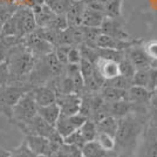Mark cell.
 <instances>
[{
	"label": "cell",
	"mask_w": 157,
	"mask_h": 157,
	"mask_svg": "<svg viewBox=\"0 0 157 157\" xmlns=\"http://www.w3.org/2000/svg\"><path fill=\"white\" fill-rule=\"evenodd\" d=\"M73 0H45L46 5L54 14H66Z\"/></svg>",
	"instance_id": "26"
},
{
	"label": "cell",
	"mask_w": 157,
	"mask_h": 157,
	"mask_svg": "<svg viewBox=\"0 0 157 157\" xmlns=\"http://www.w3.org/2000/svg\"><path fill=\"white\" fill-rule=\"evenodd\" d=\"M0 157H11V151L6 150L4 148H0Z\"/></svg>",
	"instance_id": "42"
},
{
	"label": "cell",
	"mask_w": 157,
	"mask_h": 157,
	"mask_svg": "<svg viewBox=\"0 0 157 157\" xmlns=\"http://www.w3.org/2000/svg\"><path fill=\"white\" fill-rule=\"evenodd\" d=\"M10 48L11 47H8L1 40L0 41V62H4V61H7V56H8V52H10Z\"/></svg>",
	"instance_id": "39"
},
{
	"label": "cell",
	"mask_w": 157,
	"mask_h": 157,
	"mask_svg": "<svg viewBox=\"0 0 157 157\" xmlns=\"http://www.w3.org/2000/svg\"><path fill=\"white\" fill-rule=\"evenodd\" d=\"M17 11V10H15ZM14 13L8 18V19L2 24L1 29H0V36L1 38H10V36H18V19H17V13Z\"/></svg>",
	"instance_id": "22"
},
{
	"label": "cell",
	"mask_w": 157,
	"mask_h": 157,
	"mask_svg": "<svg viewBox=\"0 0 157 157\" xmlns=\"http://www.w3.org/2000/svg\"><path fill=\"white\" fill-rule=\"evenodd\" d=\"M141 39H131V40H120L111 38L105 34H100L96 39V47L98 48H110V49H116V51H122L125 52L129 47H131L135 44L141 42Z\"/></svg>",
	"instance_id": "10"
},
{
	"label": "cell",
	"mask_w": 157,
	"mask_h": 157,
	"mask_svg": "<svg viewBox=\"0 0 157 157\" xmlns=\"http://www.w3.org/2000/svg\"><path fill=\"white\" fill-rule=\"evenodd\" d=\"M124 0H110L103 6V14L105 18L122 19V6Z\"/></svg>",
	"instance_id": "23"
},
{
	"label": "cell",
	"mask_w": 157,
	"mask_h": 157,
	"mask_svg": "<svg viewBox=\"0 0 157 157\" xmlns=\"http://www.w3.org/2000/svg\"><path fill=\"white\" fill-rule=\"evenodd\" d=\"M32 12H33V14H34V18H35L36 26L40 27V28H44V27L48 26L49 22H51L52 19L54 18V15H55L45 4L41 5V6L32 8Z\"/></svg>",
	"instance_id": "18"
},
{
	"label": "cell",
	"mask_w": 157,
	"mask_h": 157,
	"mask_svg": "<svg viewBox=\"0 0 157 157\" xmlns=\"http://www.w3.org/2000/svg\"><path fill=\"white\" fill-rule=\"evenodd\" d=\"M29 90L25 85H8L0 88V113L12 116V108L19 98Z\"/></svg>",
	"instance_id": "4"
},
{
	"label": "cell",
	"mask_w": 157,
	"mask_h": 157,
	"mask_svg": "<svg viewBox=\"0 0 157 157\" xmlns=\"http://www.w3.org/2000/svg\"><path fill=\"white\" fill-rule=\"evenodd\" d=\"M56 48L54 49V53L56 55V58L59 60L62 65H67V54L68 51L72 46H67V45H59V46H55Z\"/></svg>",
	"instance_id": "37"
},
{
	"label": "cell",
	"mask_w": 157,
	"mask_h": 157,
	"mask_svg": "<svg viewBox=\"0 0 157 157\" xmlns=\"http://www.w3.org/2000/svg\"><path fill=\"white\" fill-rule=\"evenodd\" d=\"M24 1H25V0H15V4H18L19 6H22V4H24Z\"/></svg>",
	"instance_id": "43"
},
{
	"label": "cell",
	"mask_w": 157,
	"mask_h": 157,
	"mask_svg": "<svg viewBox=\"0 0 157 157\" xmlns=\"http://www.w3.org/2000/svg\"><path fill=\"white\" fill-rule=\"evenodd\" d=\"M81 152L83 157H105L108 156V152L98 143L96 140L94 141H89L86 142L82 148H81Z\"/></svg>",
	"instance_id": "21"
},
{
	"label": "cell",
	"mask_w": 157,
	"mask_h": 157,
	"mask_svg": "<svg viewBox=\"0 0 157 157\" xmlns=\"http://www.w3.org/2000/svg\"><path fill=\"white\" fill-rule=\"evenodd\" d=\"M38 115L54 127L56 121L59 120L60 115H61V110H60V107L58 105V103L54 102L52 105L38 107Z\"/></svg>",
	"instance_id": "17"
},
{
	"label": "cell",
	"mask_w": 157,
	"mask_h": 157,
	"mask_svg": "<svg viewBox=\"0 0 157 157\" xmlns=\"http://www.w3.org/2000/svg\"><path fill=\"white\" fill-rule=\"evenodd\" d=\"M73 1H81V0H73Z\"/></svg>",
	"instance_id": "46"
},
{
	"label": "cell",
	"mask_w": 157,
	"mask_h": 157,
	"mask_svg": "<svg viewBox=\"0 0 157 157\" xmlns=\"http://www.w3.org/2000/svg\"><path fill=\"white\" fill-rule=\"evenodd\" d=\"M152 93H154V95H155V96H157V88H156V89H155V90H154Z\"/></svg>",
	"instance_id": "45"
},
{
	"label": "cell",
	"mask_w": 157,
	"mask_h": 157,
	"mask_svg": "<svg viewBox=\"0 0 157 157\" xmlns=\"http://www.w3.org/2000/svg\"><path fill=\"white\" fill-rule=\"evenodd\" d=\"M143 48L151 61L157 60V39L143 42Z\"/></svg>",
	"instance_id": "35"
},
{
	"label": "cell",
	"mask_w": 157,
	"mask_h": 157,
	"mask_svg": "<svg viewBox=\"0 0 157 157\" xmlns=\"http://www.w3.org/2000/svg\"><path fill=\"white\" fill-rule=\"evenodd\" d=\"M38 114V105L34 100L32 89L27 90L12 108V116L18 123H25Z\"/></svg>",
	"instance_id": "3"
},
{
	"label": "cell",
	"mask_w": 157,
	"mask_h": 157,
	"mask_svg": "<svg viewBox=\"0 0 157 157\" xmlns=\"http://www.w3.org/2000/svg\"><path fill=\"white\" fill-rule=\"evenodd\" d=\"M15 4V0H0V6H11Z\"/></svg>",
	"instance_id": "41"
},
{
	"label": "cell",
	"mask_w": 157,
	"mask_h": 157,
	"mask_svg": "<svg viewBox=\"0 0 157 157\" xmlns=\"http://www.w3.org/2000/svg\"><path fill=\"white\" fill-rule=\"evenodd\" d=\"M148 76H149V81H148V89L154 92L157 88V68L150 67L148 69Z\"/></svg>",
	"instance_id": "38"
},
{
	"label": "cell",
	"mask_w": 157,
	"mask_h": 157,
	"mask_svg": "<svg viewBox=\"0 0 157 157\" xmlns=\"http://www.w3.org/2000/svg\"><path fill=\"white\" fill-rule=\"evenodd\" d=\"M105 18V17L103 15V13L98 12L96 10H93L90 7L86 6L83 14H82V24H81V26L100 28Z\"/></svg>",
	"instance_id": "16"
},
{
	"label": "cell",
	"mask_w": 157,
	"mask_h": 157,
	"mask_svg": "<svg viewBox=\"0 0 157 157\" xmlns=\"http://www.w3.org/2000/svg\"><path fill=\"white\" fill-rule=\"evenodd\" d=\"M35 157H51V156H48V155H36Z\"/></svg>",
	"instance_id": "44"
},
{
	"label": "cell",
	"mask_w": 157,
	"mask_h": 157,
	"mask_svg": "<svg viewBox=\"0 0 157 157\" xmlns=\"http://www.w3.org/2000/svg\"><path fill=\"white\" fill-rule=\"evenodd\" d=\"M18 127L24 131L25 135L32 134V135H39V136H42V137L46 138L49 137L53 132L55 131V128L52 124H49L48 122H46L38 114L32 120H29L28 122L18 123Z\"/></svg>",
	"instance_id": "5"
},
{
	"label": "cell",
	"mask_w": 157,
	"mask_h": 157,
	"mask_svg": "<svg viewBox=\"0 0 157 157\" xmlns=\"http://www.w3.org/2000/svg\"><path fill=\"white\" fill-rule=\"evenodd\" d=\"M63 143L68 144V145H74V147H78V148H82V145L86 143V141L83 140L82 135L78 129L74 130L72 134H69L68 136L63 137Z\"/></svg>",
	"instance_id": "32"
},
{
	"label": "cell",
	"mask_w": 157,
	"mask_h": 157,
	"mask_svg": "<svg viewBox=\"0 0 157 157\" xmlns=\"http://www.w3.org/2000/svg\"><path fill=\"white\" fill-rule=\"evenodd\" d=\"M95 51L98 54V58L113 60V61H116V62H118L122 58L125 56V52L110 49V48H98V47H95Z\"/></svg>",
	"instance_id": "27"
},
{
	"label": "cell",
	"mask_w": 157,
	"mask_h": 157,
	"mask_svg": "<svg viewBox=\"0 0 157 157\" xmlns=\"http://www.w3.org/2000/svg\"><path fill=\"white\" fill-rule=\"evenodd\" d=\"M101 33L109 35L111 38L120 40H131V35L125 29L123 22L121 19H113V18H105L101 26H100Z\"/></svg>",
	"instance_id": "7"
},
{
	"label": "cell",
	"mask_w": 157,
	"mask_h": 157,
	"mask_svg": "<svg viewBox=\"0 0 157 157\" xmlns=\"http://www.w3.org/2000/svg\"><path fill=\"white\" fill-rule=\"evenodd\" d=\"M144 131L143 114L130 113L123 117L118 118L117 131L115 135L116 147L131 148L138 142Z\"/></svg>",
	"instance_id": "1"
},
{
	"label": "cell",
	"mask_w": 157,
	"mask_h": 157,
	"mask_svg": "<svg viewBox=\"0 0 157 157\" xmlns=\"http://www.w3.org/2000/svg\"><path fill=\"white\" fill-rule=\"evenodd\" d=\"M148 81H149L148 69H137L131 78V86L148 88Z\"/></svg>",
	"instance_id": "31"
},
{
	"label": "cell",
	"mask_w": 157,
	"mask_h": 157,
	"mask_svg": "<svg viewBox=\"0 0 157 157\" xmlns=\"http://www.w3.org/2000/svg\"><path fill=\"white\" fill-rule=\"evenodd\" d=\"M81 52H80V48L78 46H72L68 51L67 54V63H71V65H78L81 62Z\"/></svg>",
	"instance_id": "34"
},
{
	"label": "cell",
	"mask_w": 157,
	"mask_h": 157,
	"mask_svg": "<svg viewBox=\"0 0 157 157\" xmlns=\"http://www.w3.org/2000/svg\"><path fill=\"white\" fill-rule=\"evenodd\" d=\"M85 2L81 1H72L71 6L68 8L67 13L65 14L67 21H68V27H78L82 24V14L85 11Z\"/></svg>",
	"instance_id": "15"
},
{
	"label": "cell",
	"mask_w": 157,
	"mask_h": 157,
	"mask_svg": "<svg viewBox=\"0 0 157 157\" xmlns=\"http://www.w3.org/2000/svg\"><path fill=\"white\" fill-rule=\"evenodd\" d=\"M7 58H10V60H7V63L10 67L8 83L11 85H19V82L21 83L25 78H29V74L36 63L35 55L26 47L20 51L19 48L10 51Z\"/></svg>",
	"instance_id": "2"
},
{
	"label": "cell",
	"mask_w": 157,
	"mask_h": 157,
	"mask_svg": "<svg viewBox=\"0 0 157 157\" xmlns=\"http://www.w3.org/2000/svg\"><path fill=\"white\" fill-rule=\"evenodd\" d=\"M136 148L134 157H157V137L154 132L147 131Z\"/></svg>",
	"instance_id": "11"
},
{
	"label": "cell",
	"mask_w": 157,
	"mask_h": 157,
	"mask_svg": "<svg viewBox=\"0 0 157 157\" xmlns=\"http://www.w3.org/2000/svg\"><path fill=\"white\" fill-rule=\"evenodd\" d=\"M95 140L107 152H111L116 149V141L114 136H110L105 132H98V136Z\"/></svg>",
	"instance_id": "29"
},
{
	"label": "cell",
	"mask_w": 157,
	"mask_h": 157,
	"mask_svg": "<svg viewBox=\"0 0 157 157\" xmlns=\"http://www.w3.org/2000/svg\"><path fill=\"white\" fill-rule=\"evenodd\" d=\"M100 95L103 98L105 102L111 103V102H117V101H128V94L127 90H122V89H117L114 87H109V86H103L100 90Z\"/></svg>",
	"instance_id": "19"
},
{
	"label": "cell",
	"mask_w": 157,
	"mask_h": 157,
	"mask_svg": "<svg viewBox=\"0 0 157 157\" xmlns=\"http://www.w3.org/2000/svg\"><path fill=\"white\" fill-rule=\"evenodd\" d=\"M32 93L38 107L52 105L56 101V93L52 86H36L32 89Z\"/></svg>",
	"instance_id": "12"
},
{
	"label": "cell",
	"mask_w": 157,
	"mask_h": 157,
	"mask_svg": "<svg viewBox=\"0 0 157 157\" xmlns=\"http://www.w3.org/2000/svg\"><path fill=\"white\" fill-rule=\"evenodd\" d=\"M15 13H17V19H18V36H19V39L26 36L27 34L33 33L38 28L34 14L31 8L20 6L19 10L15 11Z\"/></svg>",
	"instance_id": "6"
},
{
	"label": "cell",
	"mask_w": 157,
	"mask_h": 157,
	"mask_svg": "<svg viewBox=\"0 0 157 157\" xmlns=\"http://www.w3.org/2000/svg\"><path fill=\"white\" fill-rule=\"evenodd\" d=\"M36 155L33 152L25 141H22V143L19 147H17L15 149L11 151V157H35Z\"/></svg>",
	"instance_id": "33"
},
{
	"label": "cell",
	"mask_w": 157,
	"mask_h": 157,
	"mask_svg": "<svg viewBox=\"0 0 157 157\" xmlns=\"http://www.w3.org/2000/svg\"><path fill=\"white\" fill-rule=\"evenodd\" d=\"M10 81V67L7 61L0 62V88L8 85Z\"/></svg>",
	"instance_id": "36"
},
{
	"label": "cell",
	"mask_w": 157,
	"mask_h": 157,
	"mask_svg": "<svg viewBox=\"0 0 157 157\" xmlns=\"http://www.w3.org/2000/svg\"><path fill=\"white\" fill-rule=\"evenodd\" d=\"M25 142L35 155H48V156L52 155L48 138L39 136V135L27 134L25 137Z\"/></svg>",
	"instance_id": "13"
},
{
	"label": "cell",
	"mask_w": 157,
	"mask_h": 157,
	"mask_svg": "<svg viewBox=\"0 0 157 157\" xmlns=\"http://www.w3.org/2000/svg\"><path fill=\"white\" fill-rule=\"evenodd\" d=\"M96 123V128H98V132H105L110 136L116 135L117 131V125H118V118H115L114 116H105V117L101 118L100 121L95 122Z\"/></svg>",
	"instance_id": "20"
},
{
	"label": "cell",
	"mask_w": 157,
	"mask_h": 157,
	"mask_svg": "<svg viewBox=\"0 0 157 157\" xmlns=\"http://www.w3.org/2000/svg\"><path fill=\"white\" fill-rule=\"evenodd\" d=\"M83 2H85V5H90V4H101V5H103L105 6V4L108 2V1H110V0H82Z\"/></svg>",
	"instance_id": "40"
},
{
	"label": "cell",
	"mask_w": 157,
	"mask_h": 157,
	"mask_svg": "<svg viewBox=\"0 0 157 157\" xmlns=\"http://www.w3.org/2000/svg\"><path fill=\"white\" fill-rule=\"evenodd\" d=\"M78 130L81 132L82 137L86 142L89 141H94L96 136H98V128H96V123L93 120H86V122L78 128Z\"/></svg>",
	"instance_id": "25"
},
{
	"label": "cell",
	"mask_w": 157,
	"mask_h": 157,
	"mask_svg": "<svg viewBox=\"0 0 157 157\" xmlns=\"http://www.w3.org/2000/svg\"><path fill=\"white\" fill-rule=\"evenodd\" d=\"M118 72H120V75L124 76L125 78H128L130 81L136 72L135 66L131 63V61L127 58V55L118 61Z\"/></svg>",
	"instance_id": "28"
},
{
	"label": "cell",
	"mask_w": 157,
	"mask_h": 157,
	"mask_svg": "<svg viewBox=\"0 0 157 157\" xmlns=\"http://www.w3.org/2000/svg\"><path fill=\"white\" fill-rule=\"evenodd\" d=\"M82 96L78 94H59L56 95V103L60 107L61 115L71 116L80 111Z\"/></svg>",
	"instance_id": "8"
},
{
	"label": "cell",
	"mask_w": 157,
	"mask_h": 157,
	"mask_svg": "<svg viewBox=\"0 0 157 157\" xmlns=\"http://www.w3.org/2000/svg\"><path fill=\"white\" fill-rule=\"evenodd\" d=\"M127 58L130 60L131 63L135 66L136 71L137 69H149L151 66V60L147 55V53L143 48V41L135 44L129 47L125 51Z\"/></svg>",
	"instance_id": "9"
},
{
	"label": "cell",
	"mask_w": 157,
	"mask_h": 157,
	"mask_svg": "<svg viewBox=\"0 0 157 157\" xmlns=\"http://www.w3.org/2000/svg\"><path fill=\"white\" fill-rule=\"evenodd\" d=\"M94 67L96 69V72L101 75V78L103 80H110L113 78H116L120 75L118 72V62L113 61V60L102 59V58H98Z\"/></svg>",
	"instance_id": "14"
},
{
	"label": "cell",
	"mask_w": 157,
	"mask_h": 157,
	"mask_svg": "<svg viewBox=\"0 0 157 157\" xmlns=\"http://www.w3.org/2000/svg\"><path fill=\"white\" fill-rule=\"evenodd\" d=\"M54 128H55V130L58 131L62 137H66L69 134H72L74 130H76V128L74 127L73 122L71 121V117L66 116V115H60L59 120L56 121Z\"/></svg>",
	"instance_id": "24"
},
{
	"label": "cell",
	"mask_w": 157,
	"mask_h": 157,
	"mask_svg": "<svg viewBox=\"0 0 157 157\" xmlns=\"http://www.w3.org/2000/svg\"><path fill=\"white\" fill-rule=\"evenodd\" d=\"M103 86H109V87H114V88L122 89V90H128L131 87V81L125 78L122 75H117L116 78H113L110 80H105Z\"/></svg>",
	"instance_id": "30"
}]
</instances>
